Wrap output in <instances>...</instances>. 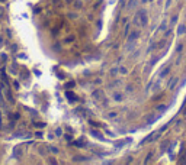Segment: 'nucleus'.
<instances>
[{"label":"nucleus","instance_id":"nucleus-1","mask_svg":"<svg viewBox=\"0 0 186 165\" xmlns=\"http://www.w3.org/2000/svg\"><path fill=\"white\" fill-rule=\"evenodd\" d=\"M6 96H7V100H9L10 103H13V97H12V93H10L9 87H6Z\"/></svg>","mask_w":186,"mask_h":165},{"label":"nucleus","instance_id":"nucleus-2","mask_svg":"<svg viewBox=\"0 0 186 165\" xmlns=\"http://www.w3.org/2000/svg\"><path fill=\"white\" fill-rule=\"evenodd\" d=\"M141 23H143V25L147 23V19H145V13H144V10H141Z\"/></svg>","mask_w":186,"mask_h":165},{"label":"nucleus","instance_id":"nucleus-3","mask_svg":"<svg viewBox=\"0 0 186 165\" xmlns=\"http://www.w3.org/2000/svg\"><path fill=\"white\" fill-rule=\"evenodd\" d=\"M67 97L68 99H76V96H74L73 93H67Z\"/></svg>","mask_w":186,"mask_h":165}]
</instances>
